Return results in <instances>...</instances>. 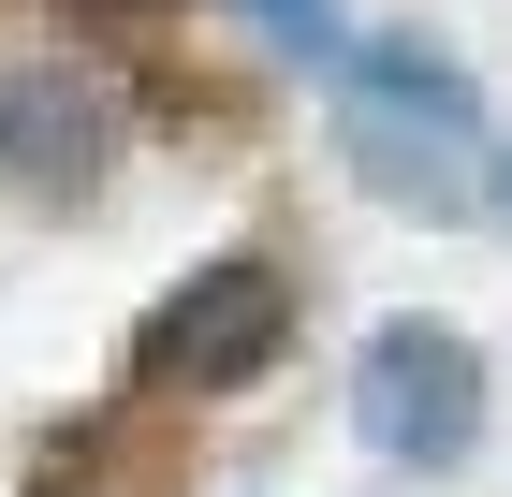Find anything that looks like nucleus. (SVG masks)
I'll list each match as a JSON object with an SVG mask.
<instances>
[{"mask_svg": "<svg viewBox=\"0 0 512 497\" xmlns=\"http://www.w3.org/2000/svg\"><path fill=\"white\" fill-rule=\"evenodd\" d=\"M337 147L366 161L381 205H425V220H469L498 191V132H483V88L425 44H352L337 59Z\"/></svg>", "mask_w": 512, "mask_h": 497, "instance_id": "1", "label": "nucleus"}, {"mask_svg": "<svg viewBox=\"0 0 512 497\" xmlns=\"http://www.w3.org/2000/svg\"><path fill=\"white\" fill-rule=\"evenodd\" d=\"M352 424H366L381 468L454 483V468L483 454V351L454 337V322H381L366 366H352Z\"/></svg>", "mask_w": 512, "mask_h": 497, "instance_id": "2", "label": "nucleus"}, {"mask_svg": "<svg viewBox=\"0 0 512 497\" xmlns=\"http://www.w3.org/2000/svg\"><path fill=\"white\" fill-rule=\"evenodd\" d=\"M278 337H293V278H278V264H205L191 293H161V322L132 337V381L235 395L249 366H278Z\"/></svg>", "mask_w": 512, "mask_h": 497, "instance_id": "3", "label": "nucleus"}, {"mask_svg": "<svg viewBox=\"0 0 512 497\" xmlns=\"http://www.w3.org/2000/svg\"><path fill=\"white\" fill-rule=\"evenodd\" d=\"M103 161H118V103H103L74 59L0 74V176H15L30 205H88V191H103Z\"/></svg>", "mask_w": 512, "mask_h": 497, "instance_id": "4", "label": "nucleus"}, {"mask_svg": "<svg viewBox=\"0 0 512 497\" xmlns=\"http://www.w3.org/2000/svg\"><path fill=\"white\" fill-rule=\"evenodd\" d=\"M498 205H512V176H498Z\"/></svg>", "mask_w": 512, "mask_h": 497, "instance_id": "5", "label": "nucleus"}]
</instances>
